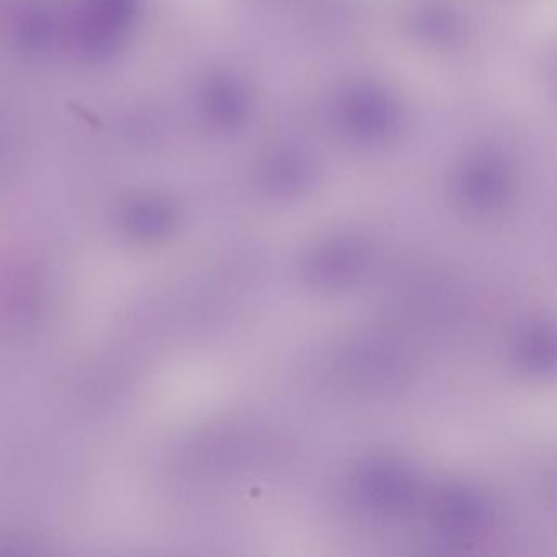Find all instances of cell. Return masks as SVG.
<instances>
[{"instance_id":"1","label":"cell","mask_w":557,"mask_h":557,"mask_svg":"<svg viewBox=\"0 0 557 557\" xmlns=\"http://www.w3.org/2000/svg\"><path fill=\"white\" fill-rule=\"evenodd\" d=\"M374 252L357 237H334L306 250L299 270L318 292H342L360 283L373 267Z\"/></svg>"},{"instance_id":"2","label":"cell","mask_w":557,"mask_h":557,"mask_svg":"<svg viewBox=\"0 0 557 557\" xmlns=\"http://www.w3.org/2000/svg\"><path fill=\"white\" fill-rule=\"evenodd\" d=\"M409 361L399 345L383 335L355 338L338 358L341 376L354 387L381 391L396 386L407 374Z\"/></svg>"},{"instance_id":"3","label":"cell","mask_w":557,"mask_h":557,"mask_svg":"<svg viewBox=\"0 0 557 557\" xmlns=\"http://www.w3.org/2000/svg\"><path fill=\"white\" fill-rule=\"evenodd\" d=\"M357 491L363 504L383 517H399L416 505V475L397 461L371 459L357 474Z\"/></svg>"},{"instance_id":"4","label":"cell","mask_w":557,"mask_h":557,"mask_svg":"<svg viewBox=\"0 0 557 557\" xmlns=\"http://www.w3.org/2000/svg\"><path fill=\"white\" fill-rule=\"evenodd\" d=\"M135 14V0H87L81 14V41L90 53H110Z\"/></svg>"},{"instance_id":"5","label":"cell","mask_w":557,"mask_h":557,"mask_svg":"<svg viewBox=\"0 0 557 557\" xmlns=\"http://www.w3.org/2000/svg\"><path fill=\"white\" fill-rule=\"evenodd\" d=\"M435 520L443 533L466 540L487 527L491 507L484 495L475 488L453 485L436 500Z\"/></svg>"},{"instance_id":"6","label":"cell","mask_w":557,"mask_h":557,"mask_svg":"<svg viewBox=\"0 0 557 557\" xmlns=\"http://www.w3.org/2000/svg\"><path fill=\"white\" fill-rule=\"evenodd\" d=\"M511 358L518 370L533 376L550 373L556 364V334L546 324L524 329L511 345Z\"/></svg>"},{"instance_id":"7","label":"cell","mask_w":557,"mask_h":557,"mask_svg":"<svg viewBox=\"0 0 557 557\" xmlns=\"http://www.w3.org/2000/svg\"><path fill=\"white\" fill-rule=\"evenodd\" d=\"M28 44L41 45L51 35V21L44 14H34L24 27Z\"/></svg>"}]
</instances>
